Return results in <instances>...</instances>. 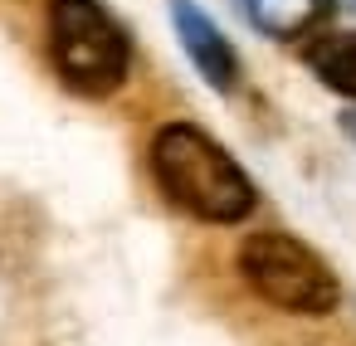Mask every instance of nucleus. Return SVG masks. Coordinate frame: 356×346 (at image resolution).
I'll use <instances>...</instances> for the list:
<instances>
[{"label": "nucleus", "mask_w": 356, "mask_h": 346, "mask_svg": "<svg viewBox=\"0 0 356 346\" xmlns=\"http://www.w3.org/2000/svg\"><path fill=\"white\" fill-rule=\"evenodd\" d=\"M152 176L166 190L171 205L205 224H239L254 210V181L244 166L200 127L191 122H166L152 137Z\"/></svg>", "instance_id": "1"}, {"label": "nucleus", "mask_w": 356, "mask_h": 346, "mask_svg": "<svg viewBox=\"0 0 356 346\" xmlns=\"http://www.w3.org/2000/svg\"><path fill=\"white\" fill-rule=\"evenodd\" d=\"M49 59L83 98H108L132 74V40L103 0H49Z\"/></svg>", "instance_id": "2"}, {"label": "nucleus", "mask_w": 356, "mask_h": 346, "mask_svg": "<svg viewBox=\"0 0 356 346\" xmlns=\"http://www.w3.org/2000/svg\"><path fill=\"white\" fill-rule=\"evenodd\" d=\"M239 273L264 302L293 317H327L341 302V283L327 258L278 229H259L239 244Z\"/></svg>", "instance_id": "3"}, {"label": "nucleus", "mask_w": 356, "mask_h": 346, "mask_svg": "<svg viewBox=\"0 0 356 346\" xmlns=\"http://www.w3.org/2000/svg\"><path fill=\"white\" fill-rule=\"evenodd\" d=\"M171 25H176V40L186 49V59L195 64V74L215 88V93H234L239 88V54L234 44L220 35V25L195 6V0H171Z\"/></svg>", "instance_id": "4"}, {"label": "nucleus", "mask_w": 356, "mask_h": 346, "mask_svg": "<svg viewBox=\"0 0 356 346\" xmlns=\"http://www.w3.org/2000/svg\"><path fill=\"white\" fill-rule=\"evenodd\" d=\"M234 6L259 35L307 44L312 35H322V20L332 10V0H234Z\"/></svg>", "instance_id": "5"}, {"label": "nucleus", "mask_w": 356, "mask_h": 346, "mask_svg": "<svg viewBox=\"0 0 356 346\" xmlns=\"http://www.w3.org/2000/svg\"><path fill=\"white\" fill-rule=\"evenodd\" d=\"M302 64L317 74L322 88L356 103V30H322L302 44Z\"/></svg>", "instance_id": "6"}, {"label": "nucleus", "mask_w": 356, "mask_h": 346, "mask_svg": "<svg viewBox=\"0 0 356 346\" xmlns=\"http://www.w3.org/2000/svg\"><path fill=\"white\" fill-rule=\"evenodd\" d=\"M341 127H346V132L356 137V113H346V117H341Z\"/></svg>", "instance_id": "7"}]
</instances>
